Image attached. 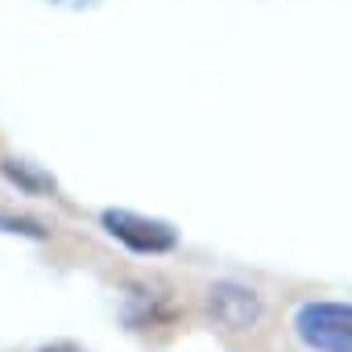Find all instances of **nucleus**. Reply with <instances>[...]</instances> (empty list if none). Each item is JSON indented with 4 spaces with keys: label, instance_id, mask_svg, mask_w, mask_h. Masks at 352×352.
<instances>
[{
    "label": "nucleus",
    "instance_id": "4",
    "mask_svg": "<svg viewBox=\"0 0 352 352\" xmlns=\"http://www.w3.org/2000/svg\"><path fill=\"white\" fill-rule=\"evenodd\" d=\"M0 170H5V179L25 195H50L54 191V179L46 170H34V162H25V157H5Z\"/></svg>",
    "mask_w": 352,
    "mask_h": 352
},
{
    "label": "nucleus",
    "instance_id": "1",
    "mask_svg": "<svg viewBox=\"0 0 352 352\" xmlns=\"http://www.w3.org/2000/svg\"><path fill=\"white\" fill-rule=\"evenodd\" d=\"M294 331L315 352H352V307L348 302H307L294 315Z\"/></svg>",
    "mask_w": 352,
    "mask_h": 352
},
{
    "label": "nucleus",
    "instance_id": "5",
    "mask_svg": "<svg viewBox=\"0 0 352 352\" xmlns=\"http://www.w3.org/2000/svg\"><path fill=\"white\" fill-rule=\"evenodd\" d=\"M0 228H5V232H25V236H34V241H42V236H46L34 220H13V216H0Z\"/></svg>",
    "mask_w": 352,
    "mask_h": 352
},
{
    "label": "nucleus",
    "instance_id": "2",
    "mask_svg": "<svg viewBox=\"0 0 352 352\" xmlns=\"http://www.w3.org/2000/svg\"><path fill=\"white\" fill-rule=\"evenodd\" d=\"M104 228H108L120 245H129L133 253H170L174 245H179V232H174L170 224L145 220V216H137V212H116V208H108V212H104Z\"/></svg>",
    "mask_w": 352,
    "mask_h": 352
},
{
    "label": "nucleus",
    "instance_id": "6",
    "mask_svg": "<svg viewBox=\"0 0 352 352\" xmlns=\"http://www.w3.org/2000/svg\"><path fill=\"white\" fill-rule=\"evenodd\" d=\"M42 352H75V348H67V344H54V348H42Z\"/></svg>",
    "mask_w": 352,
    "mask_h": 352
},
{
    "label": "nucleus",
    "instance_id": "3",
    "mask_svg": "<svg viewBox=\"0 0 352 352\" xmlns=\"http://www.w3.org/2000/svg\"><path fill=\"white\" fill-rule=\"evenodd\" d=\"M208 311H212V319H216L220 327L241 331V327L257 323V315H261V298H257L253 290H245V286H216L212 298H208Z\"/></svg>",
    "mask_w": 352,
    "mask_h": 352
}]
</instances>
